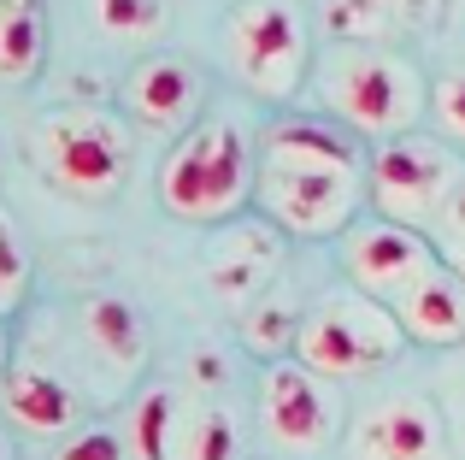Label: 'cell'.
Returning <instances> with one entry per match:
<instances>
[{"label": "cell", "instance_id": "7402d4cb", "mask_svg": "<svg viewBox=\"0 0 465 460\" xmlns=\"http://www.w3.org/2000/svg\"><path fill=\"white\" fill-rule=\"evenodd\" d=\"M389 30V0H324V35L365 47Z\"/></svg>", "mask_w": 465, "mask_h": 460}, {"label": "cell", "instance_id": "44dd1931", "mask_svg": "<svg viewBox=\"0 0 465 460\" xmlns=\"http://www.w3.org/2000/svg\"><path fill=\"white\" fill-rule=\"evenodd\" d=\"M89 6H94V24L113 42H153L171 18L165 0H89Z\"/></svg>", "mask_w": 465, "mask_h": 460}, {"label": "cell", "instance_id": "83f0119b", "mask_svg": "<svg viewBox=\"0 0 465 460\" xmlns=\"http://www.w3.org/2000/svg\"><path fill=\"white\" fill-rule=\"evenodd\" d=\"M0 460H18V455H12V443H6V437H0Z\"/></svg>", "mask_w": 465, "mask_h": 460}, {"label": "cell", "instance_id": "7a4b0ae2", "mask_svg": "<svg viewBox=\"0 0 465 460\" xmlns=\"http://www.w3.org/2000/svg\"><path fill=\"white\" fill-rule=\"evenodd\" d=\"M318 95L336 113V125L383 142L407 136L424 113V77L383 47H336L318 65Z\"/></svg>", "mask_w": 465, "mask_h": 460}, {"label": "cell", "instance_id": "8fae6325", "mask_svg": "<svg viewBox=\"0 0 465 460\" xmlns=\"http://www.w3.org/2000/svg\"><path fill=\"white\" fill-rule=\"evenodd\" d=\"M206 95V77L177 54H153L124 77V113L148 130H183Z\"/></svg>", "mask_w": 465, "mask_h": 460}, {"label": "cell", "instance_id": "9a60e30c", "mask_svg": "<svg viewBox=\"0 0 465 460\" xmlns=\"http://www.w3.org/2000/svg\"><path fill=\"white\" fill-rule=\"evenodd\" d=\"M277 260H283V236L272 225H230L206 260V284L224 301H253L277 272Z\"/></svg>", "mask_w": 465, "mask_h": 460}, {"label": "cell", "instance_id": "ba28073f", "mask_svg": "<svg viewBox=\"0 0 465 460\" xmlns=\"http://www.w3.org/2000/svg\"><path fill=\"white\" fill-rule=\"evenodd\" d=\"M365 177L353 172H277L260 165L253 177V201L265 207V219L295 236H348L353 213H360Z\"/></svg>", "mask_w": 465, "mask_h": 460}, {"label": "cell", "instance_id": "ffe728a7", "mask_svg": "<svg viewBox=\"0 0 465 460\" xmlns=\"http://www.w3.org/2000/svg\"><path fill=\"white\" fill-rule=\"evenodd\" d=\"M295 331H301V313L289 307L283 295H265L260 307H248V319H242V336H248L253 355H265V366L295 355Z\"/></svg>", "mask_w": 465, "mask_h": 460}, {"label": "cell", "instance_id": "8992f818", "mask_svg": "<svg viewBox=\"0 0 465 460\" xmlns=\"http://www.w3.org/2000/svg\"><path fill=\"white\" fill-rule=\"evenodd\" d=\"M35 154H42L47 177L71 195L106 201L130 172V136L113 113L94 106H59L35 125Z\"/></svg>", "mask_w": 465, "mask_h": 460}, {"label": "cell", "instance_id": "d6986e66", "mask_svg": "<svg viewBox=\"0 0 465 460\" xmlns=\"http://www.w3.org/2000/svg\"><path fill=\"white\" fill-rule=\"evenodd\" d=\"M183 402L189 395L171 390V384H148V390L130 402V455L136 460H171V443H177V419H183Z\"/></svg>", "mask_w": 465, "mask_h": 460}, {"label": "cell", "instance_id": "4316f807", "mask_svg": "<svg viewBox=\"0 0 465 460\" xmlns=\"http://www.w3.org/2000/svg\"><path fill=\"white\" fill-rule=\"evenodd\" d=\"M12 372V360H6V331H0V378Z\"/></svg>", "mask_w": 465, "mask_h": 460}, {"label": "cell", "instance_id": "e0dca14e", "mask_svg": "<svg viewBox=\"0 0 465 460\" xmlns=\"http://www.w3.org/2000/svg\"><path fill=\"white\" fill-rule=\"evenodd\" d=\"M47 59V0H0V83H35Z\"/></svg>", "mask_w": 465, "mask_h": 460}, {"label": "cell", "instance_id": "3957f363", "mask_svg": "<svg viewBox=\"0 0 465 460\" xmlns=\"http://www.w3.org/2000/svg\"><path fill=\"white\" fill-rule=\"evenodd\" d=\"M407 348V331H401L395 307L360 295V289H336L324 295L318 307L301 313V331H295V355L307 372L318 378H365V372L389 366V360Z\"/></svg>", "mask_w": 465, "mask_h": 460}, {"label": "cell", "instance_id": "277c9868", "mask_svg": "<svg viewBox=\"0 0 465 460\" xmlns=\"http://www.w3.org/2000/svg\"><path fill=\"white\" fill-rule=\"evenodd\" d=\"M460 189H465V160L448 142L419 136V130L383 142L371 154V165H365V195H371L377 219L407 225V230L436 225Z\"/></svg>", "mask_w": 465, "mask_h": 460}, {"label": "cell", "instance_id": "7c38bea8", "mask_svg": "<svg viewBox=\"0 0 465 460\" xmlns=\"http://www.w3.org/2000/svg\"><path fill=\"white\" fill-rule=\"evenodd\" d=\"M260 165L277 172H353L365 177L360 142L353 130H341L336 118H277L260 142Z\"/></svg>", "mask_w": 465, "mask_h": 460}, {"label": "cell", "instance_id": "ac0fdd59", "mask_svg": "<svg viewBox=\"0 0 465 460\" xmlns=\"http://www.w3.org/2000/svg\"><path fill=\"white\" fill-rule=\"evenodd\" d=\"M171 460H242V431L236 414L224 402H206V395H189L177 419V443H171Z\"/></svg>", "mask_w": 465, "mask_h": 460}, {"label": "cell", "instance_id": "d4e9b609", "mask_svg": "<svg viewBox=\"0 0 465 460\" xmlns=\"http://www.w3.org/2000/svg\"><path fill=\"white\" fill-rule=\"evenodd\" d=\"M430 230H436V260L454 265V272L465 277V189L442 207V219H436Z\"/></svg>", "mask_w": 465, "mask_h": 460}, {"label": "cell", "instance_id": "9c48e42d", "mask_svg": "<svg viewBox=\"0 0 465 460\" xmlns=\"http://www.w3.org/2000/svg\"><path fill=\"white\" fill-rule=\"evenodd\" d=\"M341 265H348V277H353L360 295L395 307V301L436 265V242L424 236V230L371 219V225H353L348 236H341Z\"/></svg>", "mask_w": 465, "mask_h": 460}, {"label": "cell", "instance_id": "484cf974", "mask_svg": "<svg viewBox=\"0 0 465 460\" xmlns=\"http://www.w3.org/2000/svg\"><path fill=\"white\" fill-rule=\"evenodd\" d=\"M430 113H436V125H442L454 142H465V71H448V77H436Z\"/></svg>", "mask_w": 465, "mask_h": 460}, {"label": "cell", "instance_id": "5b68a950", "mask_svg": "<svg viewBox=\"0 0 465 460\" xmlns=\"http://www.w3.org/2000/svg\"><path fill=\"white\" fill-rule=\"evenodd\" d=\"M307 12L301 0H242L224 24V54L236 77L265 101H289L307 77Z\"/></svg>", "mask_w": 465, "mask_h": 460}, {"label": "cell", "instance_id": "4fadbf2b", "mask_svg": "<svg viewBox=\"0 0 465 460\" xmlns=\"http://www.w3.org/2000/svg\"><path fill=\"white\" fill-rule=\"evenodd\" d=\"M0 414L30 437H71L83 431V402L65 378H54L47 366H12L0 378Z\"/></svg>", "mask_w": 465, "mask_h": 460}, {"label": "cell", "instance_id": "6da1fadb", "mask_svg": "<svg viewBox=\"0 0 465 460\" xmlns=\"http://www.w3.org/2000/svg\"><path fill=\"white\" fill-rule=\"evenodd\" d=\"M260 148L236 118H201L159 160V207L183 225H230L253 195Z\"/></svg>", "mask_w": 465, "mask_h": 460}, {"label": "cell", "instance_id": "603a6c76", "mask_svg": "<svg viewBox=\"0 0 465 460\" xmlns=\"http://www.w3.org/2000/svg\"><path fill=\"white\" fill-rule=\"evenodd\" d=\"M24 289H30V254H24V242H18V230H12V219L0 213V313L18 307Z\"/></svg>", "mask_w": 465, "mask_h": 460}, {"label": "cell", "instance_id": "30bf717a", "mask_svg": "<svg viewBox=\"0 0 465 460\" xmlns=\"http://www.w3.org/2000/svg\"><path fill=\"white\" fill-rule=\"evenodd\" d=\"M348 460H442V414L424 395H383L348 425Z\"/></svg>", "mask_w": 465, "mask_h": 460}, {"label": "cell", "instance_id": "cb8c5ba5", "mask_svg": "<svg viewBox=\"0 0 465 460\" xmlns=\"http://www.w3.org/2000/svg\"><path fill=\"white\" fill-rule=\"evenodd\" d=\"M124 449H130V443L118 437V431L83 425V431H71V437L54 449V460H124Z\"/></svg>", "mask_w": 465, "mask_h": 460}, {"label": "cell", "instance_id": "5bb4252c", "mask_svg": "<svg viewBox=\"0 0 465 460\" xmlns=\"http://www.w3.org/2000/svg\"><path fill=\"white\" fill-rule=\"evenodd\" d=\"M395 319H401V331H407V343H424V348L465 343V277L454 265L436 260L430 272L395 301Z\"/></svg>", "mask_w": 465, "mask_h": 460}, {"label": "cell", "instance_id": "52a82bcc", "mask_svg": "<svg viewBox=\"0 0 465 460\" xmlns=\"http://www.w3.org/2000/svg\"><path fill=\"white\" fill-rule=\"evenodd\" d=\"M260 431L283 455H318L341 431V402L330 378L307 372L301 360H272L260 372Z\"/></svg>", "mask_w": 465, "mask_h": 460}, {"label": "cell", "instance_id": "2e32d148", "mask_svg": "<svg viewBox=\"0 0 465 460\" xmlns=\"http://www.w3.org/2000/svg\"><path fill=\"white\" fill-rule=\"evenodd\" d=\"M77 325H83V343H89L113 372H124V378H130V372H142V360H148V319H142L136 301H124V295H89L77 307Z\"/></svg>", "mask_w": 465, "mask_h": 460}]
</instances>
